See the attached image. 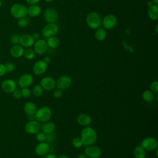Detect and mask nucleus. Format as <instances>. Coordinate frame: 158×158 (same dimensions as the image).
Instances as JSON below:
<instances>
[{"instance_id":"39448f33","label":"nucleus","mask_w":158,"mask_h":158,"mask_svg":"<svg viewBox=\"0 0 158 158\" xmlns=\"http://www.w3.org/2000/svg\"><path fill=\"white\" fill-rule=\"evenodd\" d=\"M72 78L68 75H62L56 81V87L62 91L68 89L72 85Z\"/></svg>"},{"instance_id":"6e6552de","label":"nucleus","mask_w":158,"mask_h":158,"mask_svg":"<svg viewBox=\"0 0 158 158\" xmlns=\"http://www.w3.org/2000/svg\"><path fill=\"white\" fill-rule=\"evenodd\" d=\"M24 128L29 134H36L41 130V124L36 120H30L25 124Z\"/></svg>"},{"instance_id":"09e8293b","label":"nucleus","mask_w":158,"mask_h":158,"mask_svg":"<svg viewBox=\"0 0 158 158\" xmlns=\"http://www.w3.org/2000/svg\"><path fill=\"white\" fill-rule=\"evenodd\" d=\"M152 2L153 4H156V5L158 4V0H152Z\"/></svg>"},{"instance_id":"5701e85b","label":"nucleus","mask_w":158,"mask_h":158,"mask_svg":"<svg viewBox=\"0 0 158 158\" xmlns=\"http://www.w3.org/2000/svg\"><path fill=\"white\" fill-rule=\"evenodd\" d=\"M148 14L151 20H156L158 19V6L156 4H152L149 6Z\"/></svg>"},{"instance_id":"4468645a","label":"nucleus","mask_w":158,"mask_h":158,"mask_svg":"<svg viewBox=\"0 0 158 158\" xmlns=\"http://www.w3.org/2000/svg\"><path fill=\"white\" fill-rule=\"evenodd\" d=\"M48 68V64L43 60H38L33 67V71L35 75H41L44 73Z\"/></svg>"},{"instance_id":"423d86ee","label":"nucleus","mask_w":158,"mask_h":158,"mask_svg":"<svg viewBox=\"0 0 158 158\" xmlns=\"http://www.w3.org/2000/svg\"><path fill=\"white\" fill-rule=\"evenodd\" d=\"M59 31V28L55 23H49L42 30V35L46 38L55 36Z\"/></svg>"},{"instance_id":"bb28decb","label":"nucleus","mask_w":158,"mask_h":158,"mask_svg":"<svg viewBox=\"0 0 158 158\" xmlns=\"http://www.w3.org/2000/svg\"><path fill=\"white\" fill-rule=\"evenodd\" d=\"M95 38L98 41H103L106 38V31L104 28H98L95 32Z\"/></svg>"},{"instance_id":"72a5a7b5","label":"nucleus","mask_w":158,"mask_h":158,"mask_svg":"<svg viewBox=\"0 0 158 158\" xmlns=\"http://www.w3.org/2000/svg\"><path fill=\"white\" fill-rule=\"evenodd\" d=\"M150 88H151V91L153 93L157 94L158 93V82L157 81L152 82L150 85Z\"/></svg>"},{"instance_id":"aec40b11","label":"nucleus","mask_w":158,"mask_h":158,"mask_svg":"<svg viewBox=\"0 0 158 158\" xmlns=\"http://www.w3.org/2000/svg\"><path fill=\"white\" fill-rule=\"evenodd\" d=\"M41 130L45 134H49L53 133L56 130V124L52 122L47 121L42 123L41 125Z\"/></svg>"},{"instance_id":"a211bd4d","label":"nucleus","mask_w":158,"mask_h":158,"mask_svg":"<svg viewBox=\"0 0 158 158\" xmlns=\"http://www.w3.org/2000/svg\"><path fill=\"white\" fill-rule=\"evenodd\" d=\"M35 43V40L33 38L31 35L28 34H24L20 36L19 43L21 44L22 46L24 47H30L33 45Z\"/></svg>"},{"instance_id":"dca6fc26","label":"nucleus","mask_w":158,"mask_h":158,"mask_svg":"<svg viewBox=\"0 0 158 158\" xmlns=\"http://www.w3.org/2000/svg\"><path fill=\"white\" fill-rule=\"evenodd\" d=\"M49 151V145L47 142H41L36 144L35 148V152L40 156H43Z\"/></svg>"},{"instance_id":"f8f14e48","label":"nucleus","mask_w":158,"mask_h":158,"mask_svg":"<svg viewBox=\"0 0 158 158\" xmlns=\"http://www.w3.org/2000/svg\"><path fill=\"white\" fill-rule=\"evenodd\" d=\"M44 17L48 23H56L58 19V14L54 9L48 8L44 11Z\"/></svg>"},{"instance_id":"cd10ccee","label":"nucleus","mask_w":158,"mask_h":158,"mask_svg":"<svg viewBox=\"0 0 158 158\" xmlns=\"http://www.w3.org/2000/svg\"><path fill=\"white\" fill-rule=\"evenodd\" d=\"M154 94L151 90H145L142 94L143 99L146 102H151L154 98Z\"/></svg>"},{"instance_id":"8fccbe9b","label":"nucleus","mask_w":158,"mask_h":158,"mask_svg":"<svg viewBox=\"0 0 158 158\" xmlns=\"http://www.w3.org/2000/svg\"><path fill=\"white\" fill-rule=\"evenodd\" d=\"M157 27H158V25H156V33H157Z\"/></svg>"},{"instance_id":"c03bdc74","label":"nucleus","mask_w":158,"mask_h":158,"mask_svg":"<svg viewBox=\"0 0 158 158\" xmlns=\"http://www.w3.org/2000/svg\"><path fill=\"white\" fill-rule=\"evenodd\" d=\"M31 36H32V37H33V38L34 40H38L40 38V34L38 33H37V32L34 33L33 34V35H31Z\"/></svg>"},{"instance_id":"c85d7f7f","label":"nucleus","mask_w":158,"mask_h":158,"mask_svg":"<svg viewBox=\"0 0 158 158\" xmlns=\"http://www.w3.org/2000/svg\"><path fill=\"white\" fill-rule=\"evenodd\" d=\"M43 91H44V89L40 85H36L33 87L31 93L35 97L39 98L43 95Z\"/></svg>"},{"instance_id":"f257e3e1","label":"nucleus","mask_w":158,"mask_h":158,"mask_svg":"<svg viewBox=\"0 0 158 158\" xmlns=\"http://www.w3.org/2000/svg\"><path fill=\"white\" fill-rule=\"evenodd\" d=\"M80 138L83 144L85 146H89L94 144L98 138V135L96 130L89 126L84 127L80 133Z\"/></svg>"},{"instance_id":"e433bc0d","label":"nucleus","mask_w":158,"mask_h":158,"mask_svg":"<svg viewBox=\"0 0 158 158\" xmlns=\"http://www.w3.org/2000/svg\"><path fill=\"white\" fill-rule=\"evenodd\" d=\"M4 65L6 70L7 72H11L15 69V65L12 62H7Z\"/></svg>"},{"instance_id":"473e14b6","label":"nucleus","mask_w":158,"mask_h":158,"mask_svg":"<svg viewBox=\"0 0 158 158\" xmlns=\"http://www.w3.org/2000/svg\"><path fill=\"white\" fill-rule=\"evenodd\" d=\"M21 93H22V97L25 98H29L31 94V91L28 88H23L21 89Z\"/></svg>"},{"instance_id":"f704fd0d","label":"nucleus","mask_w":158,"mask_h":158,"mask_svg":"<svg viewBox=\"0 0 158 158\" xmlns=\"http://www.w3.org/2000/svg\"><path fill=\"white\" fill-rule=\"evenodd\" d=\"M28 22V19L25 18V17H23V18H20V19H19L17 24L20 27L23 28V27H25L27 25Z\"/></svg>"},{"instance_id":"9d476101","label":"nucleus","mask_w":158,"mask_h":158,"mask_svg":"<svg viewBox=\"0 0 158 158\" xmlns=\"http://www.w3.org/2000/svg\"><path fill=\"white\" fill-rule=\"evenodd\" d=\"M117 22V19L114 14H108L102 19L101 25L105 29L110 30L114 28Z\"/></svg>"},{"instance_id":"a878e982","label":"nucleus","mask_w":158,"mask_h":158,"mask_svg":"<svg viewBox=\"0 0 158 158\" xmlns=\"http://www.w3.org/2000/svg\"><path fill=\"white\" fill-rule=\"evenodd\" d=\"M135 158H145L146 152L144 149L141 146H136L133 151Z\"/></svg>"},{"instance_id":"58836bf2","label":"nucleus","mask_w":158,"mask_h":158,"mask_svg":"<svg viewBox=\"0 0 158 158\" xmlns=\"http://www.w3.org/2000/svg\"><path fill=\"white\" fill-rule=\"evenodd\" d=\"M12 94H13V96L15 98H16V99H20V98H21L22 97V93H21V89H17L16 88L13 91Z\"/></svg>"},{"instance_id":"4c0bfd02","label":"nucleus","mask_w":158,"mask_h":158,"mask_svg":"<svg viewBox=\"0 0 158 158\" xmlns=\"http://www.w3.org/2000/svg\"><path fill=\"white\" fill-rule=\"evenodd\" d=\"M63 94V93H62V90H60L59 89H56L54 90L53 91V96L55 98H60L62 97Z\"/></svg>"},{"instance_id":"9b49d317","label":"nucleus","mask_w":158,"mask_h":158,"mask_svg":"<svg viewBox=\"0 0 158 158\" xmlns=\"http://www.w3.org/2000/svg\"><path fill=\"white\" fill-rule=\"evenodd\" d=\"M40 85L43 89L46 91H51L56 87V81L51 77H44L40 81Z\"/></svg>"},{"instance_id":"3c124183","label":"nucleus","mask_w":158,"mask_h":158,"mask_svg":"<svg viewBox=\"0 0 158 158\" xmlns=\"http://www.w3.org/2000/svg\"><path fill=\"white\" fill-rule=\"evenodd\" d=\"M46 2H52L53 0H44Z\"/></svg>"},{"instance_id":"2eb2a0df","label":"nucleus","mask_w":158,"mask_h":158,"mask_svg":"<svg viewBox=\"0 0 158 158\" xmlns=\"http://www.w3.org/2000/svg\"><path fill=\"white\" fill-rule=\"evenodd\" d=\"M1 88L6 93H12L17 88L15 82L11 79H6L1 83Z\"/></svg>"},{"instance_id":"de8ad7c7","label":"nucleus","mask_w":158,"mask_h":158,"mask_svg":"<svg viewBox=\"0 0 158 158\" xmlns=\"http://www.w3.org/2000/svg\"><path fill=\"white\" fill-rule=\"evenodd\" d=\"M58 158H69L67 156H66V155H64V154H62V155H60Z\"/></svg>"},{"instance_id":"20e7f679","label":"nucleus","mask_w":158,"mask_h":158,"mask_svg":"<svg viewBox=\"0 0 158 158\" xmlns=\"http://www.w3.org/2000/svg\"><path fill=\"white\" fill-rule=\"evenodd\" d=\"M10 13L14 17L19 19L25 17L27 14V8L23 4H15L11 7Z\"/></svg>"},{"instance_id":"1a4fd4ad","label":"nucleus","mask_w":158,"mask_h":158,"mask_svg":"<svg viewBox=\"0 0 158 158\" xmlns=\"http://www.w3.org/2000/svg\"><path fill=\"white\" fill-rule=\"evenodd\" d=\"M141 146L147 151H154L157 148V141L156 138L151 136L145 138L141 142Z\"/></svg>"},{"instance_id":"7ed1b4c3","label":"nucleus","mask_w":158,"mask_h":158,"mask_svg":"<svg viewBox=\"0 0 158 158\" xmlns=\"http://www.w3.org/2000/svg\"><path fill=\"white\" fill-rule=\"evenodd\" d=\"M86 22L89 28L92 29H97L101 25L102 19L98 13L91 12L87 15Z\"/></svg>"},{"instance_id":"ddd939ff","label":"nucleus","mask_w":158,"mask_h":158,"mask_svg":"<svg viewBox=\"0 0 158 158\" xmlns=\"http://www.w3.org/2000/svg\"><path fill=\"white\" fill-rule=\"evenodd\" d=\"M33 50L35 53L38 54H43L45 53L48 49V45L46 41L44 40H37L35 43H34Z\"/></svg>"},{"instance_id":"6ab92c4d","label":"nucleus","mask_w":158,"mask_h":158,"mask_svg":"<svg viewBox=\"0 0 158 158\" xmlns=\"http://www.w3.org/2000/svg\"><path fill=\"white\" fill-rule=\"evenodd\" d=\"M78 123L83 127H86L91 124L92 119L89 115L87 114H81L78 115L77 118Z\"/></svg>"},{"instance_id":"79ce46f5","label":"nucleus","mask_w":158,"mask_h":158,"mask_svg":"<svg viewBox=\"0 0 158 158\" xmlns=\"http://www.w3.org/2000/svg\"><path fill=\"white\" fill-rule=\"evenodd\" d=\"M41 0H26L27 2L30 5L36 4L38 2H39Z\"/></svg>"},{"instance_id":"4be33fe9","label":"nucleus","mask_w":158,"mask_h":158,"mask_svg":"<svg viewBox=\"0 0 158 158\" xmlns=\"http://www.w3.org/2000/svg\"><path fill=\"white\" fill-rule=\"evenodd\" d=\"M23 48L22 46L19 44L14 45L10 49V54L15 58L20 57L22 55H23Z\"/></svg>"},{"instance_id":"a19ab883","label":"nucleus","mask_w":158,"mask_h":158,"mask_svg":"<svg viewBox=\"0 0 158 158\" xmlns=\"http://www.w3.org/2000/svg\"><path fill=\"white\" fill-rule=\"evenodd\" d=\"M6 72L5 65L1 63H0V77L4 75Z\"/></svg>"},{"instance_id":"603ef678","label":"nucleus","mask_w":158,"mask_h":158,"mask_svg":"<svg viewBox=\"0 0 158 158\" xmlns=\"http://www.w3.org/2000/svg\"><path fill=\"white\" fill-rule=\"evenodd\" d=\"M1 0H0V7H1Z\"/></svg>"},{"instance_id":"412c9836","label":"nucleus","mask_w":158,"mask_h":158,"mask_svg":"<svg viewBox=\"0 0 158 158\" xmlns=\"http://www.w3.org/2000/svg\"><path fill=\"white\" fill-rule=\"evenodd\" d=\"M24 111L25 114L28 115H34L37 110L36 106L35 103L32 102H27L25 104L23 107Z\"/></svg>"},{"instance_id":"b1692460","label":"nucleus","mask_w":158,"mask_h":158,"mask_svg":"<svg viewBox=\"0 0 158 158\" xmlns=\"http://www.w3.org/2000/svg\"><path fill=\"white\" fill-rule=\"evenodd\" d=\"M41 12V7L36 4L31 5L27 9V14L31 17H37Z\"/></svg>"},{"instance_id":"f03ea898","label":"nucleus","mask_w":158,"mask_h":158,"mask_svg":"<svg viewBox=\"0 0 158 158\" xmlns=\"http://www.w3.org/2000/svg\"><path fill=\"white\" fill-rule=\"evenodd\" d=\"M52 116V112L49 107L43 106L38 109L35 114V118L40 123H44L49 121Z\"/></svg>"},{"instance_id":"49530a36","label":"nucleus","mask_w":158,"mask_h":158,"mask_svg":"<svg viewBox=\"0 0 158 158\" xmlns=\"http://www.w3.org/2000/svg\"><path fill=\"white\" fill-rule=\"evenodd\" d=\"M77 158H88L85 154H80L78 155Z\"/></svg>"},{"instance_id":"37998d69","label":"nucleus","mask_w":158,"mask_h":158,"mask_svg":"<svg viewBox=\"0 0 158 158\" xmlns=\"http://www.w3.org/2000/svg\"><path fill=\"white\" fill-rule=\"evenodd\" d=\"M41 158H57L54 154H46V155L42 156Z\"/></svg>"},{"instance_id":"ea45409f","label":"nucleus","mask_w":158,"mask_h":158,"mask_svg":"<svg viewBox=\"0 0 158 158\" xmlns=\"http://www.w3.org/2000/svg\"><path fill=\"white\" fill-rule=\"evenodd\" d=\"M55 135L53 134V133H49V134H46V142H47L48 143H51L52 142L54 139H55Z\"/></svg>"},{"instance_id":"f3484780","label":"nucleus","mask_w":158,"mask_h":158,"mask_svg":"<svg viewBox=\"0 0 158 158\" xmlns=\"http://www.w3.org/2000/svg\"><path fill=\"white\" fill-rule=\"evenodd\" d=\"M33 81V76L29 73H25L22 75L19 79L18 83L21 88H28Z\"/></svg>"},{"instance_id":"393cba45","label":"nucleus","mask_w":158,"mask_h":158,"mask_svg":"<svg viewBox=\"0 0 158 158\" xmlns=\"http://www.w3.org/2000/svg\"><path fill=\"white\" fill-rule=\"evenodd\" d=\"M46 43L48 47L51 48H56L59 46L60 41L57 37L54 36L48 38Z\"/></svg>"},{"instance_id":"c9c22d12","label":"nucleus","mask_w":158,"mask_h":158,"mask_svg":"<svg viewBox=\"0 0 158 158\" xmlns=\"http://www.w3.org/2000/svg\"><path fill=\"white\" fill-rule=\"evenodd\" d=\"M19 40H20V36L18 35L17 34H14L11 36L10 42L14 45L18 44L19 43Z\"/></svg>"},{"instance_id":"7c9ffc66","label":"nucleus","mask_w":158,"mask_h":158,"mask_svg":"<svg viewBox=\"0 0 158 158\" xmlns=\"http://www.w3.org/2000/svg\"><path fill=\"white\" fill-rule=\"evenodd\" d=\"M23 55L27 59H32L34 58L35 52L33 49H27L23 52Z\"/></svg>"},{"instance_id":"a18cd8bd","label":"nucleus","mask_w":158,"mask_h":158,"mask_svg":"<svg viewBox=\"0 0 158 158\" xmlns=\"http://www.w3.org/2000/svg\"><path fill=\"white\" fill-rule=\"evenodd\" d=\"M43 60H44V62H45L48 64L49 62H50V61H51V58H50L49 56H46L45 57H44Z\"/></svg>"},{"instance_id":"c756f323","label":"nucleus","mask_w":158,"mask_h":158,"mask_svg":"<svg viewBox=\"0 0 158 158\" xmlns=\"http://www.w3.org/2000/svg\"><path fill=\"white\" fill-rule=\"evenodd\" d=\"M72 145L75 148H81L83 144L82 140L80 137H75L72 140Z\"/></svg>"},{"instance_id":"2f4dec72","label":"nucleus","mask_w":158,"mask_h":158,"mask_svg":"<svg viewBox=\"0 0 158 158\" xmlns=\"http://www.w3.org/2000/svg\"><path fill=\"white\" fill-rule=\"evenodd\" d=\"M36 139L39 143L45 142L46 139V134H45L43 131L42 132L40 131L36 134Z\"/></svg>"},{"instance_id":"0eeeda50","label":"nucleus","mask_w":158,"mask_h":158,"mask_svg":"<svg viewBox=\"0 0 158 158\" xmlns=\"http://www.w3.org/2000/svg\"><path fill=\"white\" fill-rule=\"evenodd\" d=\"M101 153V148L94 144L86 146L84 151V154L89 158H99Z\"/></svg>"}]
</instances>
